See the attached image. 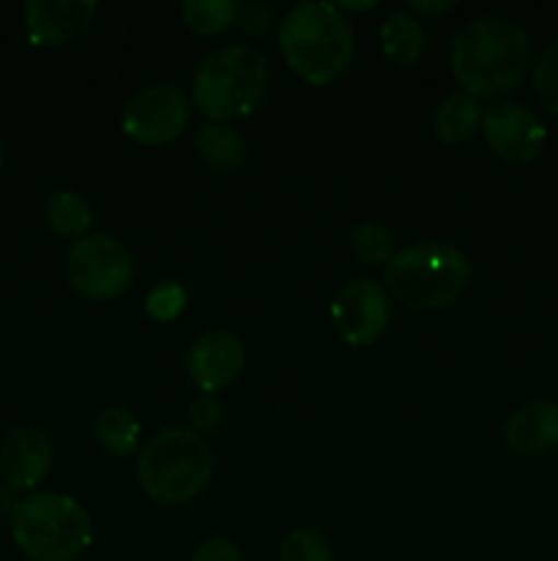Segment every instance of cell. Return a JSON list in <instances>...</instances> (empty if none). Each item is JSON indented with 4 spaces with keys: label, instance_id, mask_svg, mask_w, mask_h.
<instances>
[{
    "label": "cell",
    "instance_id": "4",
    "mask_svg": "<svg viewBox=\"0 0 558 561\" xmlns=\"http://www.w3.org/2000/svg\"><path fill=\"white\" fill-rule=\"evenodd\" d=\"M213 477V449L191 427H164L137 455V482L156 504L191 502Z\"/></svg>",
    "mask_w": 558,
    "mask_h": 561
},
{
    "label": "cell",
    "instance_id": "17",
    "mask_svg": "<svg viewBox=\"0 0 558 561\" xmlns=\"http://www.w3.org/2000/svg\"><path fill=\"white\" fill-rule=\"evenodd\" d=\"M381 49L394 66H414L425 49V31L408 9L394 11L381 25Z\"/></svg>",
    "mask_w": 558,
    "mask_h": 561
},
{
    "label": "cell",
    "instance_id": "10",
    "mask_svg": "<svg viewBox=\"0 0 558 561\" xmlns=\"http://www.w3.org/2000/svg\"><path fill=\"white\" fill-rule=\"evenodd\" d=\"M481 131L498 159L509 164H528L542 153L547 129L539 115L520 102H498L481 115Z\"/></svg>",
    "mask_w": 558,
    "mask_h": 561
},
{
    "label": "cell",
    "instance_id": "25",
    "mask_svg": "<svg viewBox=\"0 0 558 561\" xmlns=\"http://www.w3.org/2000/svg\"><path fill=\"white\" fill-rule=\"evenodd\" d=\"M189 422L195 433L217 431L222 425V405L213 394H197L189 403Z\"/></svg>",
    "mask_w": 558,
    "mask_h": 561
},
{
    "label": "cell",
    "instance_id": "20",
    "mask_svg": "<svg viewBox=\"0 0 558 561\" xmlns=\"http://www.w3.org/2000/svg\"><path fill=\"white\" fill-rule=\"evenodd\" d=\"M184 22L200 36L224 33L239 20V5L233 0H184L181 5Z\"/></svg>",
    "mask_w": 558,
    "mask_h": 561
},
{
    "label": "cell",
    "instance_id": "9",
    "mask_svg": "<svg viewBox=\"0 0 558 561\" xmlns=\"http://www.w3.org/2000/svg\"><path fill=\"white\" fill-rule=\"evenodd\" d=\"M392 321V307L388 294L375 279L356 277L334 296L332 301V323L339 340L353 348L372 345L383 337Z\"/></svg>",
    "mask_w": 558,
    "mask_h": 561
},
{
    "label": "cell",
    "instance_id": "27",
    "mask_svg": "<svg viewBox=\"0 0 558 561\" xmlns=\"http://www.w3.org/2000/svg\"><path fill=\"white\" fill-rule=\"evenodd\" d=\"M454 5V0H443V3H425V0H410L408 11H419V14H441Z\"/></svg>",
    "mask_w": 558,
    "mask_h": 561
},
{
    "label": "cell",
    "instance_id": "8",
    "mask_svg": "<svg viewBox=\"0 0 558 561\" xmlns=\"http://www.w3.org/2000/svg\"><path fill=\"white\" fill-rule=\"evenodd\" d=\"M191 118V104L184 91L175 85H148L140 88L126 102L120 129L129 140L140 146H167L178 140Z\"/></svg>",
    "mask_w": 558,
    "mask_h": 561
},
{
    "label": "cell",
    "instance_id": "3",
    "mask_svg": "<svg viewBox=\"0 0 558 561\" xmlns=\"http://www.w3.org/2000/svg\"><path fill=\"white\" fill-rule=\"evenodd\" d=\"M271 69L252 44H230L208 55L191 80V102L211 124H228L266 104Z\"/></svg>",
    "mask_w": 558,
    "mask_h": 561
},
{
    "label": "cell",
    "instance_id": "15",
    "mask_svg": "<svg viewBox=\"0 0 558 561\" xmlns=\"http://www.w3.org/2000/svg\"><path fill=\"white\" fill-rule=\"evenodd\" d=\"M481 124V104L470 93H452L443 99L432 118V129H435L438 140L449 142V146H460V142L470 140Z\"/></svg>",
    "mask_w": 558,
    "mask_h": 561
},
{
    "label": "cell",
    "instance_id": "7",
    "mask_svg": "<svg viewBox=\"0 0 558 561\" xmlns=\"http://www.w3.org/2000/svg\"><path fill=\"white\" fill-rule=\"evenodd\" d=\"M66 279L85 299L113 301L129 290L135 279V261L113 236H82L66 252Z\"/></svg>",
    "mask_w": 558,
    "mask_h": 561
},
{
    "label": "cell",
    "instance_id": "6",
    "mask_svg": "<svg viewBox=\"0 0 558 561\" xmlns=\"http://www.w3.org/2000/svg\"><path fill=\"white\" fill-rule=\"evenodd\" d=\"M11 537L31 561H71L93 537L88 510L63 493H31L11 515Z\"/></svg>",
    "mask_w": 558,
    "mask_h": 561
},
{
    "label": "cell",
    "instance_id": "26",
    "mask_svg": "<svg viewBox=\"0 0 558 561\" xmlns=\"http://www.w3.org/2000/svg\"><path fill=\"white\" fill-rule=\"evenodd\" d=\"M191 561H244L239 546L228 537H208L191 553Z\"/></svg>",
    "mask_w": 558,
    "mask_h": 561
},
{
    "label": "cell",
    "instance_id": "22",
    "mask_svg": "<svg viewBox=\"0 0 558 561\" xmlns=\"http://www.w3.org/2000/svg\"><path fill=\"white\" fill-rule=\"evenodd\" d=\"M531 80H534V93L542 107L558 115V42L542 49L534 71H531Z\"/></svg>",
    "mask_w": 558,
    "mask_h": 561
},
{
    "label": "cell",
    "instance_id": "11",
    "mask_svg": "<svg viewBox=\"0 0 558 561\" xmlns=\"http://www.w3.org/2000/svg\"><path fill=\"white\" fill-rule=\"evenodd\" d=\"M244 343L228 329H208L191 343L186 373L200 394H217L244 373Z\"/></svg>",
    "mask_w": 558,
    "mask_h": 561
},
{
    "label": "cell",
    "instance_id": "12",
    "mask_svg": "<svg viewBox=\"0 0 558 561\" xmlns=\"http://www.w3.org/2000/svg\"><path fill=\"white\" fill-rule=\"evenodd\" d=\"M53 469V444L33 425L11 427L0 444V474L11 491H33Z\"/></svg>",
    "mask_w": 558,
    "mask_h": 561
},
{
    "label": "cell",
    "instance_id": "2",
    "mask_svg": "<svg viewBox=\"0 0 558 561\" xmlns=\"http://www.w3.org/2000/svg\"><path fill=\"white\" fill-rule=\"evenodd\" d=\"M353 49V27L334 3H299L279 22V53L312 88L332 85L350 66Z\"/></svg>",
    "mask_w": 558,
    "mask_h": 561
},
{
    "label": "cell",
    "instance_id": "23",
    "mask_svg": "<svg viewBox=\"0 0 558 561\" xmlns=\"http://www.w3.org/2000/svg\"><path fill=\"white\" fill-rule=\"evenodd\" d=\"M279 561H334L332 548L317 531L293 529L279 546Z\"/></svg>",
    "mask_w": 558,
    "mask_h": 561
},
{
    "label": "cell",
    "instance_id": "21",
    "mask_svg": "<svg viewBox=\"0 0 558 561\" xmlns=\"http://www.w3.org/2000/svg\"><path fill=\"white\" fill-rule=\"evenodd\" d=\"M392 233L377 222H359L350 233V250L356 252L359 261L370 263V266H381V263L392 261Z\"/></svg>",
    "mask_w": 558,
    "mask_h": 561
},
{
    "label": "cell",
    "instance_id": "29",
    "mask_svg": "<svg viewBox=\"0 0 558 561\" xmlns=\"http://www.w3.org/2000/svg\"><path fill=\"white\" fill-rule=\"evenodd\" d=\"M3 159H5V146H3V137H0V168H3Z\"/></svg>",
    "mask_w": 558,
    "mask_h": 561
},
{
    "label": "cell",
    "instance_id": "1",
    "mask_svg": "<svg viewBox=\"0 0 558 561\" xmlns=\"http://www.w3.org/2000/svg\"><path fill=\"white\" fill-rule=\"evenodd\" d=\"M449 69L474 99L514 91L531 69V36L509 16H479L454 33Z\"/></svg>",
    "mask_w": 558,
    "mask_h": 561
},
{
    "label": "cell",
    "instance_id": "24",
    "mask_svg": "<svg viewBox=\"0 0 558 561\" xmlns=\"http://www.w3.org/2000/svg\"><path fill=\"white\" fill-rule=\"evenodd\" d=\"M189 294L181 283H162L148 294L146 299V312L156 323H170L184 312Z\"/></svg>",
    "mask_w": 558,
    "mask_h": 561
},
{
    "label": "cell",
    "instance_id": "14",
    "mask_svg": "<svg viewBox=\"0 0 558 561\" xmlns=\"http://www.w3.org/2000/svg\"><path fill=\"white\" fill-rule=\"evenodd\" d=\"M503 442L514 455L536 458L558 447V405L553 400H531L512 411L503 425Z\"/></svg>",
    "mask_w": 558,
    "mask_h": 561
},
{
    "label": "cell",
    "instance_id": "28",
    "mask_svg": "<svg viewBox=\"0 0 558 561\" xmlns=\"http://www.w3.org/2000/svg\"><path fill=\"white\" fill-rule=\"evenodd\" d=\"M14 507H16L14 491H11L5 482H0V515H14Z\"/></svg>",
    "mask_w": 558,
    "mask_h": 561
},
{
    "label": "cell",
    "instance_id": "16",
    "mask_svg": "<svg viewBox=\"0 0 558 561\" xmlns=\"http://www.w3.org/2000/svg\"><path fill=\"white\" fill-rule=\"evenodd\" d=\"M197 153L213 173H235L246 162V142L224 124H206L197 131Z\"/></svg>",
    "mask_w": 558,
    "mask_h": 561
},
{
    "label": "cell",
    "instance_id": "5",
    "mask_svg": "<svg viewBox=\"0 0 558 561\" xmlns=\"http://www.w3.org/2000/svg\"><path fill=\"white\" fill-rule=\"evenodd\" d=\"M470 263L449 241H419L394 252L383 272V288L408 310H443L463 296Z\"/></svg>",
    "mask_w": 558,
    "mask_h": 561
},
{
    "label": "cell",
    "instance_id": "18",
    "mask_svg": "<svg viewBox=\"0 0 558 561\" xmlns=\"http://www.w3.org/2000/svg\"><path fill=\"white\" fill-rule=\"evenodd\" d=\"M44 214H47V225L53 228V233L60 236V239L80 241L82 236H88V228L93 225V211L85 203V197L69 190L49 197Z\"/></svg>",
    "mask_w": 558,
    "mask_h": 561
},
{
    "label": "cell",
    "instance_id": "13",
    "mask_svg": "<svg viewBox=\"0 0 558 561\" xmlns=\"http://www.w3.org/2000/svg\"><path fill=\"white\" fill-rule=\"evenodd\" d=\"M93 0H31L25 5L27 38L36 47H63L96 16Z\"/></svg>",
    "mask_w": 558,
    "mask_h": 561
},
{
    "label": "cell",
    "instance_id": "19",
    "mask_svg": "<svg viewBox=\"0 0 558 561\" xmlns=\"http://www.w3.org/2000/svg\"><path fill=\"white\" fill-rule=\"evenodd\" d=\"M93 433H96L98 447L107 449L109 455H118V458L135 455L137 444H140V425L129 411L118 409V405H109L96 416Z\"/></svg>",
    "mask_w": 558,
    "mask_h": 561
}]
</instances>
